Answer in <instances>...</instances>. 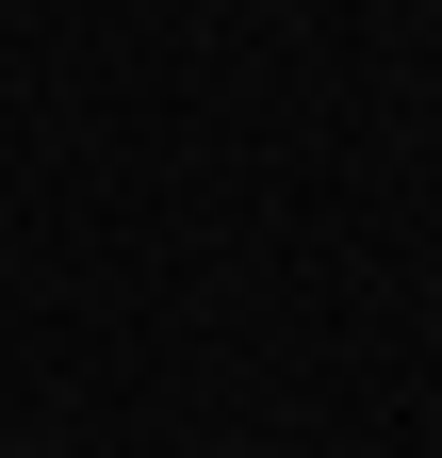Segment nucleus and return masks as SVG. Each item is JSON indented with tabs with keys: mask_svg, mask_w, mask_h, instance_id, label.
<instances>
[]
</instances>
